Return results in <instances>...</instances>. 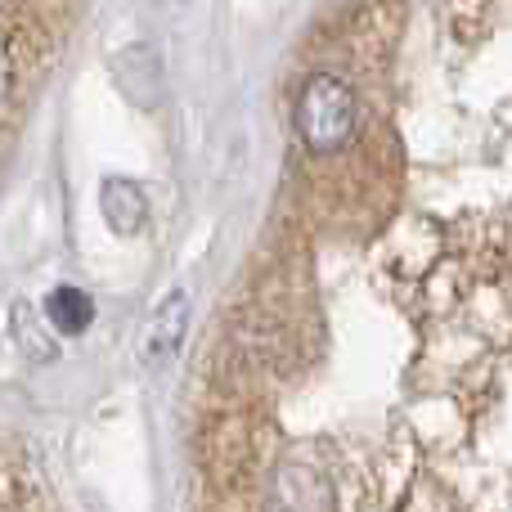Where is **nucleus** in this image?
I'll use <instances>...</instances> for the list:
<instances>
[{"mask_svg":"<svg viewBox=\"0 0 512 512\" xmlns=\"http://www.w3.org/2000/svg\"><path fill=\"white\" fill-rule=\"evenodd\" d=\"M41 315L50 319L54 333L77 337V333H86V328L95 324V301H90V292H81V288H72V283H63V288H50V297H45Z\"/></svg>","mask_w":512,"mask_h":512,"instance_id":"nucleus-5","label":"nucleus"},{"mask_svg":"<svg viewBox=\"0 0 512 512\" xmlns=\"http://www.w3.org/2000/svg\"><path fill=\"white\" fill-rule=\"evenodd\" d=\"M99 212H104L108 230L131 239V234H140L144 221H149V194L126 176H108L104 185H99Z\"/></svg>","mask_w":512,"mask_h":512,"instance_id":"nucleus-3","label":"nucleus"},{"mask_svg":"<svg viewBox=\"0 0 512 512\" xmlns=\"http://www.w3.org/2000/svg\"><path fill=\"white\" fill-rule=\"evenodd\" d=\"M333 508H337L333 481L319 468H310V463L279 468L274 490H270V512H333Z\"/></svg>","mask_w":512,"mask_h":512,"instance_id":"nucleus-2","label":"nucleus"},{"mask_svg":"<svg viewBox=\"0 0 512 512\" xmlns=\"http://www.w3.org/2000/svg\"><path fill=\"white\" fill-rule=\"evenodd\" d=\"M185 324H189V292L162 297V306L153 310L149 328H144V364H149V369L171 360V351H176L180 337H185Z\"/></svg>","mask_w":512,"mask_h":512,"instance_id":"nucleus-4","label":"nucleus"},{"mask_svg":"<svg viewBox=\"0 0 512 512\" xmlns=\"http://www.w3.org/2000/svg\"><path fill=\"white\" fill-rule=\"evenodd\" d=\"M355 126H360V104L355 90L333 72H315L297 95V135L310 153L328 158L351 144Z\"/></svg>","mask_w":512,"mask_h":512,"instance_id":"nucleus-1","label":"nucleus"},{"mask_svg":"<svg viewBox=\"0 0 512 512\" xmlns=\"http://www.w3.org/2000/svg\"><path fill=\"white\" fill-rule=\"evenodd\" d=\"M9 324H14V337H18V342L27 346V355H36V360H50V355H54V342H50V337L36 333V324L27 328V306H23V301L14 306V319H9Z\"/></svg>","mask_w":512,"mask_h":512,"instance_id":"nucleus-6","label":"nucleus"}]
</instances>
